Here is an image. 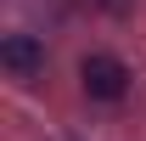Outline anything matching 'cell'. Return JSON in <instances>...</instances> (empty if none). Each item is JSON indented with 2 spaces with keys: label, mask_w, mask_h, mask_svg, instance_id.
I'll use <instances>...</instances> for the list:
<instances>
[{
  "label": "cell",
  "mask_w": 146,
  "mask_h": 141,
  "mask_svg": "<svg viewBox=\"0 0 146 141\" xmlns=\"http://www.w3.org/2000/svg\"><path fill=\"white\" fill-rule=\"evenodd\" d=\"M79 79H84V96H96V102H118L129 90V68L118 56H101V51L79 62Z\"/></svg>",
  "instance_id": "1"
},
{
  "label": "cell",
  "mask_w": 146,
  "mask_h": 141,
  "mask_svg": "<svg viewBox=\"0 0 146 141\" xmlns=\"http://www.w3.org/2000/svg\"><path fill=\"white\" fill-rule=\"evenodd\" d=\"M0 62H6V73H17V79H34L45 68V45L34 34H6L0 40Z\"/></svg>",
  "instance_id": "2"
}]
</instances>
